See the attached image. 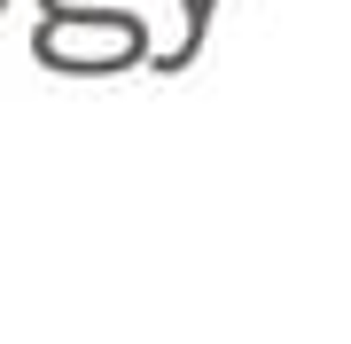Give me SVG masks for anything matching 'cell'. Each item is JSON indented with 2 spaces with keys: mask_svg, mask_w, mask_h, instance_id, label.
<instances>
[{
  "mask_svg": "<svg viewBox=\"0 0 351 344\" xmlns=\"http://www.w3.org/2000/svg\"><path fill=\"white\" fill-rule=\"evenodd\" d=\"M0 8H8V0H0Z\"/></svg>",
  "mask_w": 351,
  "mask_h": 344,
  "instance_id": "2",
  "label": "cell"
},
{
  "mask_svg": "<svg viewBox=\"0 0 351 344\" xmlns=\"http://www.w3.org/2000/svg\"><path fill=\"white\" fill-rule=\"evenodd\" d=\"M32 55L47 71H133V63H156L149 47V24L133 8H78V0H47L32 24Z\"/></svg>",
  "mask_w": 351,
  "mask_h": 344,
  "instance_id": "1",
  "label": "cell"
}]
</instances>
